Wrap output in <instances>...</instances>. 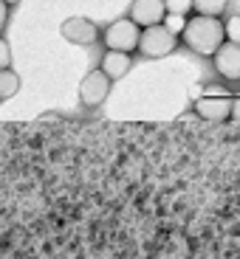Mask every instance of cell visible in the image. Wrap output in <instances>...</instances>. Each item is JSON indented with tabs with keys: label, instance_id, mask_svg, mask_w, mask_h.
Returning <instances> with one entry per match:
<instances>
[{
	"label": "cell",
	"instance_id": "obj_1",
	"mask_svg": "<svg viewBox=\"0 0 240 259\" xmlns=\"http://www.w3.org/2000/svg\"><path fill=\"white\" fill-rule=\"evenodd\" d=\"M181 37L189 46V51L201 54V57H212V54L226 42V34H223L221 20L218 17H201V14L192 17V20H187Z\"/></svg>",
	"mask_w": 240,
	"mask_h": 259
},
{
	"label": "cell",
	"instance_id": "obj_10",
	"mask_svg": "<svg viewBox=\"0 0 240 259\" xmlns=\"http://www.w3.org/2000/svg\"><path fill=\"white\" fill-rule=\"evenodd\" d=\"M17 91H20V76L12 68H3V71H0V102H3V99H12Z\"/></svg>",
	"mask_w": 240,
	"mask_h": 259
},
{
	"label": "cell",
	"instance_id": "obj_11",
	"mask_svg": "<svg viewBox=\"0 0 240 259\" xmlns=\"http://www.w3.org/2000/svg\"><path fill=\"white\" fill-rule=\"evenodd\" d=\"M192 9L201 17H221L226 9V0H192Z\"/></svg>",
	"mask_w": 240,
	"mask_h": 259
},
{
	"label": "cell",
	"instance_id": "obj_9",
	"mask_svg": "<svg viewBox=\"0 0 240 259\" xmlns=\"http://www.w3.org/2000/svg\"><path fill=\"white\" fill-rule=\"evenodd\" d=\"M99 71H102L105 76L111 79V82L122 79L124 73L130 71V54H122V51H105L102 65H99Z\"/></svg>",
	"mask_w": 240,
	"mask_h": 259
},
{
	"label": "cell",
	"instance_id": "obj_8",
	"mask_svg": "<svg viewBox=\"0 0 240 259\" xmlns=\"http://www.w3.org/2000/svg\"><path fill=\"white\" fill-rule=\"evenodd\" d=\"M195 113L201 118H209V121H223L232 116V99L226 93L223 96H203L195 102Z\"/></svg>",
	"mask_w": 240,
	"mask_h": 259
},
{
	"label": "cell",
	"instance_id": "obj_5",
	"mask_svg": "<svg viewBox=\"0 0 240 259\" xmlns=\"http://www.w3.org/2000/svg\"><path fill=\"white\" fill-rule=\"evenodd\" d=\"M164 14H167L164 0H133V3H130V20H133L139 28L158 26L164 20Z\"/></svg>",
	"mask_w": 240,
	"mask_h": 259
},
{
	"label": "cell",
	"instance_id": "obj_13",
	"mask_svg": "<svg viewBox=\"0 0 240 259\" xmlns=\"http://www.w3.org/2000/svg\"><path fill=\"white\" fill-rule=\"evenodd\" d=\"M167 14H187L192 9V0H164Z\"/></svg>",
	"mask_w": 240,
	"mask_h": 259
},
{
	"label": "cell",
	"instance_id": "obj_4",
	"mask_svg": "<svg viewBox=\"0 0 240 259\" xmlns=\"http://www.w3.org/2000/svg\"><path fill=\"white\" fill-rule=\"evenodd\" d=\"M108 93H111V79L105 76L99 68L85 73L82 84H79V102H82L85 107H99V104L108 99Z\"/></svg>",
	"mask_w": 240,
	"mask_h": 259
},
{
	"label": "cell",
	"instance_id": "obj_6",
	"mask_svg": "<svg viewBox=\"0 0 240 259\" xmlns=\"http://www.w3.org/2000/svg\"><path fill=\"white\" fill-rule=\"evenodd\" d=\"M62 37L74 46H91L99 39V28L88 17H68L62 23Z\"/></svg>",
	"mask_w": 240,
	"mask_h": 259
},
{
	"label": "cell",
	"instance_id": "obj_3",
	"mask_svg": "<svg viewBox=\"0 0 240 259\" xmlns=\"http://www.w3.org/2000/svg\"><path fill=\"white\" fill-rule=\"evenodd\" d=\"M178 46V37L173 31L158 23V26H150V28H142V37H139V51L144 54L147 59H161V57H169Z\"/></svg>",
	"mask_w": 240,
	"mask_h": 259
},
{
	"label": "cell",
	"instance_id": "obj_14",
	"mask_svg": "<svg viewBox=\"0 0 240 259\" xmlns=\"http://www.w3.org/2000/svg\"><path fill=\"white\" fill-rule=\"evenodd\" d=\"M223 34H226L229 42H237V46H240V17H232V20H229L226 26H223Z\"/></svg>",
	"mask_w": 240,
	"mask_h": 259
},
{
	"label": "cell",
	"instance_id": "obj_18",
	"mask_svg": "<svg viewBox=\"0 0 240 259\" xmlns=\"http://www.w3.org/2000/svg\"><path fill=\"white\" fill-rule=\"evenodd\" d=\"M3 3H9V6H17L20 0H3Z\"/></svg>",
	"mask_w": 240,
	"mask_h": 259
},
{
	"label": "cell",
	"instance_id": "obj_17",
	"mask_svg": "<svg viewBox=\"0 0 240 259\" xmlns=\"http://www.w3.org/2000/svg\"><path fill=\"white\" fill-rule=\"evenodd\" d=\"M232 118L240 121V99H232Z\"/></svg>",
	"mask_w": 240,
	"mask_h": 259
},
{
	"label": "cell",
	"instance_id": "obj_15",
	"mask_svg": "<svg viewBox=\"0 0 240 259\" xmlns=\"http://www.w3.org/2000/svg\"><path fill=\"white\" fill-rule=\"evenodd\" d=\"M9 65H12V48H9L6 39H0V71L9 68Z\"/></svg>",
	"mask_w": 240,
	"mask_h": 259
},
{
	"label": "cell",
	"instance_id": "obj_2",
	"mask_svg": "<svg viewBox=\"0 0 240 259\" xmlns=\"http://www.w3.org/2000/svg\"><path fill=\"white\" fill-rule=\"evenodd\" d=\"M139 37H142V28H139L130 17H122V20H113L111 26L105 28L102 42L108 46V51L133 54L139 48Z\"/></svg>",
	"mask_w": 240,
	"mask_h": 259
},
{
	"label": "cell",
	"instance_id": "obj_12",
	"mask_svg": "<svg viewBox=\"0 0 240 259\" xmlns=\"http://www.w3.org/2000/svg\"><path fill=\"white\" fill-rule=\"evenodd\" d=\"M161 26L167 28V31H173V34L178 37V34L184 31V26H187V17H184V14H164Z\"/></svg>",
	"mask_w": 240,
	"mask_h": 259
},
{
	"label": "cell",
	"instance_id": "obj_16",
	"mask_svg": "<svg viewBox=\"0 0 240 259\" xmlns=\"http://www.w3.org/2000/svg\"><path fill=\"white\" fill-rule=\"evenodd\" d=\"M6 23H9V3H3V0H0V31L6 28Z\"/></svg>",
	"mask_w": 240,
	"mask_h": 259
},
{
	"label": "cell",
	"instance_id": "obj_7",
	"mask_svg": "<svg viewBox=\"0 0 240 259\" xmlns=\"http://www.w3.org/2000/svg\"><path fill=\"white\" fill-rule=\"evenodd\" d=\"M215 57V68L223 79H240V46L237 42H223Z\"/></svg>",
	"mask_w": 240,
	"mask_h": 259
}]
</instances>
